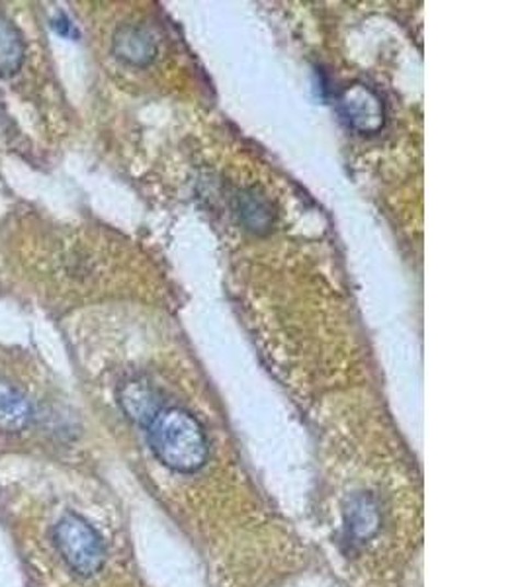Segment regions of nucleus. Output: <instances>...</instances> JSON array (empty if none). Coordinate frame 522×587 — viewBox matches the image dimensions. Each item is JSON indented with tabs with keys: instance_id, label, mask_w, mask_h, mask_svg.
Wrapping results in <instances>:
<instances>
[{
	"instance_id": "nucleus-2",
	"label": "nucleus",
	"mask_w": 522,
	"mask_h": 587,
	"mask_svg": "<svg viewBox=\"0 0 522 587\" xmlns=\"http://www.w3.org/2000/svg\"><path fill=\"white\" fill-rule=\"evenodd\" d=\"M147 427L151 449L166 469L193 474L206 464L208 439L190 413L178 407L159 410Z\"/></svg>"
},
{
	"instance_id": "nucleus-1",
	"label": "nucleus",
	"mask_w": 522,
	"mask_h": 587,
	"mask_svg": "<svg viewBox=\"0 0 522 587\" xmlns=\"http://www.w3.org/2000/svg\"><path fill=\"white\" fill-rule=\"evenodd\" d=\"M46 551L77 578L96 576L106 562V546L98 531L74 509L57 511L47 519Z\"/></svg>"
},
{
	"instance_id": "nucleus-6",
	"label": "nucleus",
	"mask_w": 522,
	"mask_h": 587,
	"mask_svg": "<svg viewBox=\"0 0 522 587\" xmlns=\"http://www.w3.org/2000/svg\"><path fill=\"white\" fill-rule=\"evenodd\" d=\"M26 56L24 39L10 20L0 16V74L16 73Z\"/></svg>"
},
{
	"instance_id": "nucleus-5",
	"label": "nucleus",
	"mask_w": 522,
	"mask_h": 587,
	"mask_svg": "<svg viewBox=\"0 0 522 587\" xmlns=\"http://www.w3.org/2000/svg\"><path fill=\"white\" fill-rule=\"evenodd\" d=\"M114 54L129 65H147L156 54L155 37L138 24H128L114 34Z\"/></svg>"
},
{
	"instance_id": "nucleus-4",
	"label": "nucleus",
	"mask_w": 522,
	"mask_h": 587,
	"mask_svg": "<svg viewBox=\"0 0 522 587\" xmlns=\"http://www.w3.org/2000/svg\"><path fill=\"white\" fill-rule=\"evenodd\" d=\"M36 407L30 395L9 378L0 377V431L19 435L30 429Z\"/></svg>"
},
{
	"instance_id": "nucleus-7",
	"label": "nucleus",
	"mask_w": 522,
	"mask_h": 587,
	"mask_svg": "<svg viewBox=\"0 0 522 587\" xmlns=\"http://www.w3.org/2000/svg\"><path fill=\"white\" fill-rule=\"evenodd\" d=\"M119 404L124 407V412L128 413L131 419L136 422L149 423L155 413L159 412L155 395L153 392L138 382H131L121 390L119 395Z\"/></svg>"
},
{
	"instance_id": "nucleus-8",
	"label": "nucleus",
	"mask_w": 522,
	"mask_h": 587,
	"mask_svg": "<svg viewBox=\"0 0 522 587\" xmlns=\"http://www.w3.org/2000/svg\"><path fill=\"white\" fill-rule=\"evenodd\" d=\"M237 214L241 221L247 223L248 230H263L270 223V211L255 194H243L239 198Z\"/></svg>"
},
{
	"instance_id": "nucleus-3",
	"label": "nucleus",
	"mask_w": 522,
	"mask_h": 587,
	"mask_svg": "<svg viewBox=\"0 0 522 587\" xmlns=\"http://www.w3.org/2000/svg\"><path fill=\"white\" fill-rule=\"evenodd\" d=\"M339 111L348 126L374 134L384 126V104L376 92L362 84H355L340 94Z\"/></svg>"
},
{
	"instance_id": "nucleus-9",
	"label": "nucleus",
	"mask_w": 522,
	"mask_h": 587,
	"mask_svg": "<svg viewBox=\"0 0 522 587\" xmlns=\"http://www.w3.org/2000/svg\"><path fill=\"white\" fill-rule=\"evenodd\" d=\"M352 531L360 534V537H370L372 532L376 531L378 515L374 511V507H370L368 504H360L352 517Z\"/></svg>"
}]
</instances>
